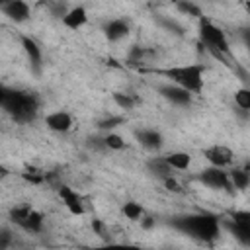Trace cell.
Returning a JSON list of instances; mask_svg holds the SVG:
<instances>
[{"mask_svg": "<svg viewBox=\"0 0 250 250\" xmlns=\"http://www.w3.org/2000/svg\"><path fill=\"white\" fill-rule=\"evenodd\" d=\"M0 102L4 111L18 123H31L39 111V98L33 92L4 86L0 94Z\"/></svg>", "mask_w": 250, "mask_h": 250, "instance_id": "1", "label": "cell"}, {"mask_svg": "<svg viewBox=\"0 0 250 250\" xmlns=\"http://www.w3.org/2000/svg\"><path fill=\"white\" fill-rule=\"evenodd\" d=\"M170 225L174 229H178L180 232L191 236V238H197L201 242H211L219 236V230H221V225H219V219L211 213H193V215H180V217H174L170 221Z\"/></svg>", "mask_w": 250, "mask_h": 250, "instance_id": "2", "label": "cell"}, {"mask_svg": "<svg viewBox=\"0 0 250 250\" xmlns=\"http://www.w3.org/2000/svg\"><path fill=\"white\" fill-rule=\"evenodd\" d=\"M164 74L174 84L189 90L191 94H199L203 90V68L199 64H184V66H170L164 70H154Z\"/></svg>", "mask_w": 250, "mask_h": 250, "instance_id": "3", "label": "cell"}, {"mask_svg": "<svg viewBox=\"0 0 250 250\" xmlns=\"http://www.w3.org/2000/svg\"><path fill=\"white\" fill-rule=\"evenodd\" d=\"M199 37H201V41L207 45V49L215 57H219L221 53L227 55L230 51L229 49V39H227L225 31L221 27H217L213 21L205 20V18H199Z\"/></svg>", "mask_w": 250, "mask_h": 250, "instance_id": "4", "label": "cell"}, {"mask_svg": "<svg viewBox=\"0 0 250 250\" xmlns=\"http://www.w3.org/2000/svg\"><path fill=\"white\" fill-rule=\"evenodd\" d=\"M197 180H199L203 186L211 188V189H230V188H232L230 176H229L223 168H219V166H209V168H205V170L197 176Z\"/></svg>", "mask_w": 250, "mask_h": 250, "instance_id": "5", "label": "cell"}, {"mask_svg": "<svg viewBox=\"0 0 250 250\" xmlns=\"http://www.w3.org/2000/svg\"><path fill=\"white\" fill-rule=\"evenodd\" d=\"M156 90H158V94L162 98H166L168 102H172L176 105H189L191 104V92L186 90V88H182V86H178V84H174V82L162 84Z\"/></svg>", "mask_w": 250, "mask_h": 250, "instance_id": "6", "label": "cell"}, {"mask_svg": "<svg viewBox=\"0 0 250 250\" xmlns=\"http://www.w3.org/2000/svg\"><path fill=\"white\" fill-rule=\"evenodd\" d=\"M203 156L207 158V162H209L211 166L225 168V166H229V164L232 162L234 152H232L229 146H225V145H213V146H209V148L203 150Z\"/></svg>", "mask_w": 250, "mask_h": 250, "instance_id": "7", "label": "cell"}, {"mask_svg": "<svg viewBox=\"0 0 250 250\" xmlns=\"http://www.w3.org/2000/svg\"><path fill=\"white\" fill-rule=\"evenodd\" d=\"M20 41H21V47H23V51L27 55V61L31 64V70L35 74H39L41 72V66H43V55H41V49H39L37 41L31 39L29 35H21Z\"/></svg>", "mask_w": 250, "mask_h": 250, "instance_id": "8", "label": "cell"}, {"mask_svg": "<svg viewBox=\"0 0 250 250\" xmlns=\"http://www.w3.org/2000/svg\"><path fill=\"white\" fill-rule=\"evenodd\" d=\"M0 8H2V14L16 23H21L29 18V6L25 0H10L6 4H0Z\"/></svg>", "mask_w": 250, "mask_h": 250, "instance_id": "9", "label": "cell"}, {"mask_svg": "<svg viewBox=\"0 0 250 250\" xmlns=\"http://www.w3.org/2000/svg\"><path fill=\"white\" fill-rule=\"evenodd\" d=\"M45 125L55 133H66L72 127V117L66 111H53L45 117Z\"/></svg>", "mask_w": 250, "mask_h": 250, "instance_id": "10", "label": "cell"}, {"mask_svg": "<svg viewBox=\"0 0 250 250\" xmlns=\"http://www.w3.org/2000/svg\"><path fill=\"white\" fill-rule=\"evenodd\" d=\"M59 195L62 199V203L66 205V209L72 213V215H82L84 213V205H82V199L80 195L68 188V186H59Z\"/></svg>", "mask_w": 250, "mask_h": 250, "instance_id": "11", "label": "cell"}, {"mask_svg": "<svg viewBox=\"0 0 250 250\" xmlns=\"http://www.w3.org/2000/svg\"><path fill=\"white\" fill-rule=\"evenodd\" d=\"M61 20H62V25L64 27H68V29H80L88 21V12H86L84 6H74Z\"/></svg>", "mask_w": 250, "mask_h": 250, "instance_id": "12", "label": "cell"}, {"mask_svg": "<svg viewBox=\"0 0 250 250\" xmlns=\"http://www.w3.org/2000/svg\"><path fill=\"white\" fill-rule=\"evenodd\" d=\"M127 33H129V23L125 20H111L104 25V35L107 41H119L127 37Z\"/></svg>", "mask_w": 250, "mask_h": 250, "instance_id": "13", "label": "cell"}, {"mask_svg": "<svg viewBox=\"0 0 250 250\" xmlns=\"http://www.w3.org/2000/svg\"><path fill=\"white\" fill-rule=\"evenodd\" d=\"M146 168H148V172L152 174V176H156V178H160V180H166V178H170L172 176V166L168 164V160L164 158V156H152V158H148L146 160Z\"/></svg>", "mask_w": 250, "mask_h": 250, "instance_id": "14", "label": "cell"}, {"mask_svg": "<svg viewBox=\"0 0 250 250\" xmlns=\"http://www.w3.org/2000/svg\"><path fill=\"white\" fill-rule=\"evenodd\" d=\"M137 135V139H139V143L145 146V148H148V150H158L160 146H162V135L156 131V129H141V131H137L135 133Z\"/></svg>", "mask_w": 250, "mask_h": 250, "instance_id": "15", "label": "cell"}, {"mask_svg": "<svg viewBox=\"0 0 250 250\" xmlns=\"http://www.w3.org/2000/svg\"><path fill=\"white\" fill-rule=\"evenodd\" d=\"M225 227H227V230L240 242V244H244V246H250V227H246V225H240V223H236V221H227L225 223Z\"/></svg>", "mask_w": 250, "mask_h": 250, "instance_id": "16", "label": "cell"}, {"mask_svg": "<svg viewBox=\"0 0 250 250\" xmlns=\"http://www.w3.org/2000/svg\"><path fill=\"white\" fill-rule=\"evenodd\" d=\"M18 227L23 229V230H27V232H39V230L43 229V215H41L39 211L31 209L29 215H27Z\"/></svg>", "mask_w": 250, "mask_h": 250, "instance_id": "17", "label": "cell"}, {"mask_svg": "<svg viewBox=\"0 0 250 250\" xmlns=\"http://www.w3.org/2000/svg\"><path fill=\"white\" fill-rule=\"evenodd\" d=\"M168 160V164L174 168V170H186L189 164H191V156L188 152H182V150H176V152H170L164 156Z\"/></svg>", "mask_w": 250, "mask_h": 250, "instance_id": "18", "label": "cell"}, {"mask_svg": "<svg viewBox=\"0 0 250 250\" xmlns=\"http://www.w3.org/2000/svg\"><path fill=\"white\" fill-rule=\"evenodd\" d=\"M229 176H230L232 188H236V189H244L250 184V168L248 166L246 168H234Z\"/></svg>", "mask_w": 250, "mask_h": 250, "instance_id": "19", "label": "cell"}, {"mask_svg": "<svg viewBox=\"0 0 250 250\" xmlns=\"http://www.w3.org/2000/svg\"><path fill=\"white\" fill-rule=\"evenodd\" d=\"M111 98H113L115 105H119L121 109H133L139 104V98L135 94H129V92H113Z\"/></svg>", "mask_w": 250, "mask_h": 250, "instance_id": "20", "label": "cell"}, {"mask_svg": "<svg viewBox=\"0 0 250 250\" xmlns=\"http://www.w3.org/2000/svg\"><path fill=\"white\" fill-rule=\"evenodd\" d=\"M174 4L178 8V12H182V14H188L191 18H203L201 16V8L197 4H193V2H189V0H176Z\"/></svg>", "mask_w": 250, "mask_h": 250, "instance_id": "21", "label": "cell"}, {"mask_svg": "<svg viewBox=\"0 0 250 250\" xmlns=\"http://www.w3.org/2000/svg\"><path fill=\"white\" fill-rule=\"evenodd\" d=\"M123 215L127 217V219H131V221H139L143 215H145V211H143V207L137 203V201H127L125 205H123Z\"/></svg>", "mask_w": 250, "mask_h": 250, "instance_id": "22", "label": "cell"}, {"mask_svg": "<svg viewBox=\"0 0 250 250\" xmlns=\"http://www.w3.org/2000/svg\"><path fill=\"white\" fill-rule=\"evenodd\" d=\"M234 104L240 109L250 111V88H240L234 92Z\"/></svg>", "mask_w": 250, "mask_h": 250, "instance_id": "23", "label": "cell"}, {"mask_svg": "<svg viewBox=\"0 0 250 250\" xmlns=\"http://www.w3.org/2000/svg\"><path fill=\"white\" fill-rule=\"evenodd\" d=\"M121 123H123V117L121 115H109V117L98 121V129L100 131H111V129H115Z\"/></svg>", "mask_w": 250, "mask_h": 250, "instance_id": "24", "label": "cell"}, {"mask_svg": "<svg viewBox=\"0 0 250 250\" xmlns=\"http://www.w3.org/2000/svg\"><path fill=\"white\" fill-rule=\"evenodd\" d=\"M105 145H107V148L109 150H121V148H125V141L121 139V135H117V133H107L105 137Z\"/></svg>", "mask_w": 250, "mask_h": 250, "instance_id": "25", "label": "cell"}, {"mask_svg": "<svg viewBox=\"0 0 250 250\" xmlns=\"http://www.w3.org/2000/svg\"><path fill=\"white\" fill-rule=\"evenodd\" d=\"M148 51L145 49V47H139V45H135L131 51H129V62L131 64H137V62H143V59H145V55H146Z\"/></svg>", "mask_w": 250, "mask_h": 250, "instance_id": "26", "label": "cell"}, {"mask_svg": "<svg viewBox=\"0 0 250 250\" xmlns=\"http://www.w3.org/2000/svg\"><path fill=\"white\" fill-rule=\"evenodd\" d=\"M230 219L240 223V225H246L250 227V211L248 209H238V211H230Z\"/></svg>", "mask_w": 250, "mask_h": 250, "instance_id": "27", "label": "cell"}, {"mask_svg": "<svg viewBox=\"0 0 250 250\" xmlns=\"http://www.w3.org/2000/svg\"><path fill=\"white\" fill-rule=\"evenodd\" d=\"M86 145H88V148H92V150H105V148H107L104 137H88Z\"/></svg>", "mask_w": 250, "mask_h": 250, "instance_id": "28", "label": "cell"}, {"mask_svg": "<svg viewBox=\"0 0 250 250\" xmlns=\"http://www.w3.org/2000/svg\"><path fill=\"white\" fill-rule=\"evenodd\" d=\"M49 8H51V14H53V16H59V18H62V16H64V14L68 12L62 0H57V2H53V4L49 6Z\"/></svg>", "mask_w": 250, "mask_h": 250, "instance_id": "29", "label": "cell"}, {"mask_svg": "<svg viewBox=\"0 0 250 250\" xmlns=\"http://www.w3.org/2000/svg\"><path fill=\"white\" fill-rule=\"evenodd\" d=\"M164 182V188L168 189V191H174V193H180L182 191V186L174 180V176H170V178H166V180H162Z\"/></svg>", "mask_w": 250, "mask_h": 250, "instance_id": "30", "label": "cell"}, {"mask_svg": "<svg viewBox=\"0 0 250 250\" xmlns=\"http://www.w3.org/2000/svg\"><path fill=\"white\" fill-rule=\"evenodd\" d=\"M160 23L164 25V27H168L170 31H174V33H178V35H182L184 33V29H182V25H178L176 21H172V20H166V18H162L160 20Z\"/></svg>", "mask_w": 250, "mask_h": 250, "instance_id": "31", "label": "cell"}, {"mask_svg": "<svg viewBox=\"0 0 250 250\" xmlns=\"http://www.w3.org/2000/svg\"><path fill=\"white\" fill-rule=\"evenodd\" d=\"M10 240H12V234L8 229H2L0 230V250H6L10 246Z\"/></svg>", "mask_w": 250, "mask_h": 250, "instance_id": "32", "label": "cell"}, {"mask_svg": "<svg viewBox=\"0 0 250 250\" xmlns=\"http://www.w3.org/2000/svg\"><path fill=\"white\" fill-rule=\"evenodd\" d=\"M240 37H242V41H244V45L250 49V27H244L242 31H240Z\"/></svg>", "mask_w": 250, "mask_h": 250, "instance_id": "33", "label": "cell"}, {"mask_svg": "<svg viewBox=\"0 0 250 250\" xmlns=\"http://www.w3.org/2000/svg\"><path fill=\"white\" fill-rule=\"evenodd\" d=\"M141 221H143V227H145V229H150V227H152V219H150V217H145V219L141 217Z\"/></svg>", "mask_w": 250, "mask_h": 250, "instance_id": "34", "label": "cell"}, {"mask_svg": "<svg viewBox=\"0 0 250 250\" xmlns=\"http://www.w3.org/2000/svg\"><path fill=\"white\" fill-rule=\"evenodd\" d=\"M244 8H246V12L250 14V0H246V2H244Z\"/></svg>", "mask_w": 250, "mask_h": 250, "instance_id": "35", "label": "cell"}, {"mask_svg": "<svg viewBox=\"0 0 250 250\" xmlns=\"http://www.w3.org/2000/svg\"><path fill=\"white\" fill-rule=\"evenodd\" d=\"M6 2H10V0H0V4H6Z\"/></svg>", "mask_w": 250, "mask_h": 250, "instance_id": "36", "label": "cell"}]
</instances>
